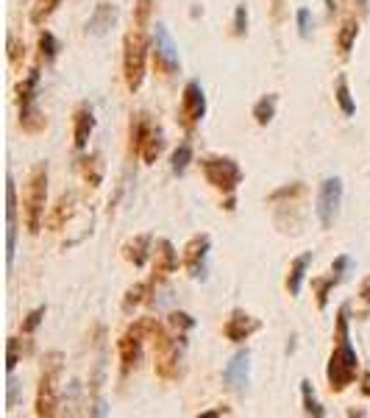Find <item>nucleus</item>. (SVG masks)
<instances>
[{
	"label": "nucleus",
	"instance_id": "obj_1",
	"mask_svg": "<svg viewBox=\"0 0 370 418\" xmlns=\"http://www.w3.org/2000/svg\"><path fill=\"white\" fill-rule=\"evenodd\" d=\"M334 352L329 357V368H326V377H329V385L331 390H345L356 371H359V357H356V348L351 346V337H348V304L340 307L337 312V332H334Z\"/></svg>",
	"mask_w": 370,
	"mask_h": 418
},
{
	"label": "nucleus",
	"instance_id": "obj_2",
	"mask_svg": "<svg viewBox=\"0 0 370 418\" xmlns=\"http://www.w3.org/2000/svg\"><path fill=\"white\" fill-rule=\"evenodd\" d=\"M45 203H48V165H37L31 170V179L25 184L23 195V215H25V229L28 235H39L45 223Z\"/></svg>",
	"mask_w": 370,
	"mask_h": 418
},
{
	"label": "nucleus",
	"instance_id": "obj_3",
	"mask_svg": "<svg viewBox=\"0 0 370 418\" xmlns=\"http://www.w3.org/2000/svg\"><path fill=\"white\" fill-rule=\"evenodd\" d=\"M145 61H147V42L139 31L125 34L123 39V76L131 92H136L145 81Z\"/></svg>",
	"mask_w": 370,
	"mask_h": 418
},
{
	"label": "nucleus",
	"instance_id": "obj_4",
	"mask_svg": "<svg viewBox=\"0 0 370 418\" xmlns=\"http://www.w3.org/2000/svg\"><path fill=\"white\" fill-rule=\"evenodd\" d=\"M201 170L206 176V181L214 190H223V192H234L243 181V170L232 157H203L201 159Z\"/></svg>",
	"mask_w": 370,
	"mask_h": 418
},
{
	"label": "nucleus",
	"instance_id": "obj_5",
	"mask_svg": "<svg viewBox=\"0 0 370 418\" xmlns=\"http://www.w3.org/2000/svg\"><path fill=\"white\" fill-rule=\"evenodd\" d=\"M342 179L340 176H329L320 181L318 187V201H315V212H318V221L323 229H331L334 221L340 218V206H342Z\"/></svg>",
	"mask_w": 370,
	"mask_h": 418
},
{
	"label": "nucleus",
	"instance_id": "obj_6",
	"mask_svg": "<svg viewBox=\"0 0 370 418\" xmlns=\"http://www.w3.org/2000/svg\"><path fill=\"white\" fill-rule=\"evenodd\" d=\"M131 139H136L134 151L142 157L145 165H154L162 157V151H165V134H162V128L145 123V120H136L131 126Z\"/></svg>",
	"mask_w": 370,
	"mask_h": 418
},
{
	"label": "nucleus",
	"instance_id": "obj_7",
	"mask_svg": "<svg viewBox=\"0 0 370 418\" xmlns=\"http://www.w3.org/2000/svg\"><path fill=\"white\" fill-rule=\"evenodd\" d=\"M34 412L37 415H56L59 412V355H53V363L42 368Z\"/></svg>",
	"mask_w": 370,
	"mask_h": 418
},
{
	"label": "nucleus",
	"instance_id": "obj_8",
	"mask_svg": "<svg viewBox=\"0 0 370 418\" xmlns=\"http://www.w3.org/2000/svg\"><path fill=\"white\" fill-rule=\"evenodd\" d=\"M154 59H156V64L165 70L167 76H173V73H178V70H181L178 45L170 37V31H167L165 23H156V28H154Z\"/></svg>",
	"mask_w": 370,
	"mask_h": 418
},
{
	"label": "nucleus",
	"instance_id": "obj_9",
	"mask_svg": "<svg viewBox=\"0 0 370 418\" xmlns=\"http://www.w3.org/2000/svg\"><path fill=\"white\" fill-rule=\"evenodd\" d=\"M145 335H147L145 321H139V324H134V326H131V329L117 340V355H120V368H123V374H128V371L139 363Z\"/></svg>",
	"mask_w": 370,
	"mask_h": 418
},
{
	"label": "nucleus",
	"instance_id": "obj_10",
	"mask_svg": "<svg viewBox=\"0 0 370 418\" xmlns=\"http://www.w3.org/2000/svg\"><path fill=\"white\" fill-rule=\"evenodd\" d=\"M209 248H212V237L209 235H195L187 246H184V268L189 270L192 279H206V257H209Z\"/></svg>",
	"mask_w": 370,
	"mask_h": 418
},
{
	"label": "nucleus",
	"instance_id": "obj_11",
	"mask_svg": "<svg viewBox=\"0 0 370 418\" xmlns=\"http://www.w3.org/2000/svg\"><path fill=\"white\" fill-rule=\"evenodd\" d=\"M223 382L234 390V393H245L248 390V382H251V352L248 348H243V352H237L226 368H223Z\"/></svg>",
	"mask_w": 370,
	"mask_h": 418
},
{
	"label": "nucleus",
	"instance_id": "obj_12",
	"mask_svg": "<svg viewBox=\"0 0 370 418\" xmlns=\"http://www.w3.org/2000/svg\"><path fill=\"white\" fill-rule=\"evenodd\" d=\"M181 117L187 126H195L206 117V92L201 81H187L184 95H181Z\"/></svg>",
	"mask_w": 370,
	"mask_h": 418
},
{
	"label": "nucleus",
	"instance_id": "obj_13",
	"mask_svg": "<svg viewBox=\"0 0 370 418\" xmlns=\"http://www.w3.org/2000/svg\"><path fill=\"white\" fill-rule=\"evenodd\" d=\"M17 251V187L14 179H6V265L12 268Z\"/></svg>",
	"mask_w": 370,
	"mask_h": 418
},
{
	"label": "nucleus",
	"instance_id": "obj_14",
	"mask_svg": "<svg viewBox=\"0 0 370 418\" xmlns=\"http://www.w3.org/2000/svg\"><path fill=\"white\" fill-rule=\"evenodd\" d=\"M262 329V321L259 318H254L251 312H245V310H232V315H229V321H226V326H223V335L229 337V340H234V343H245L254 332H259Z\"/></svg>",
	"mask_w": 370,
	"mask_h": 418
},
{
	"label": "nucleus",
	"instance_id": "obj_15",
	"mask_svg": "<svg viewBox=\"0 0 370 418\" xmlns=\"http://www.w3.org/2000/svg\"><path fill=\"white\" fill-rule=\"evenodd\" d=\"M95 131V112L90 103H81L72 115V139H76V148L84 151L90 146V134Z\"/></svg>",
	"mask_w": 370,
	"mask_h": 418
},
{
	"label": "nucleus",
	"instance_id": "obj_16",
	"mask_svg": "<svg viewBox=\"0 0 370 418\" xmlns=\"http://www.w3.org/2000/svg\"><path fill=\"white\" fill-rule=\"evenodd\" d=\"M154 254V235H136L134 240H128L123 246V257L134 265V268H145V262Z\"/></svg>",
	"mask_w": 370,
	"mask_h": 418
},
{
	"label": "nucleus",
	"instance_id": "obj_17",
	"mask_svg": "<svg viewBox=\"0 0 370 418\" xmlns=\"http://www.w3.org/2000/svg\"><path fill=\"white\" fill-rule=\"evenodd\" d=\"M117 6L114 3H98L95 6V12L90 14V20H87V34H92V37H103V34H109V28L117 23Z\"/></svg>",
	"mask_w": 370,
	"mask_h": 418
},
{
	"label": "nucleus",
	"instance_id": "obj_18",
	"mask_svg": "<svg viewBox=\"0 0 370 418\" xmlns=\"http://www.w3.org/2000/svg\"><path fill=\"white\" fill-rule=\"evenodd\" d=\"M312 259H315V254H312V251H307V254H301V257H295V259H292L289 273H287V290H289V296H298V293H301L304 279H307V270H309Z\"/></svg>",
	"mask_w": 370,
	"mask_h": 418
},
{
	"label": "nucleus",
	"instance_id": "obj_19",
	"mask_svg": "<svg viewBox=\"0 0 370 418\" xmlns=\"http://www.w3.org/2000/svg\"><path fill=\"white\" fill-rule=\"evenodd\" d=\"M154 254H156V276H170L178 268V254H176L170 240H165V237L156 240Z\"/></svg>",
	"mask_w": 370,
	"mask_h": 418
},
{
	"label": "nucleus",
	"instance_id": "obj_20",
	"mask_svg": "<svg viewBox=\"0 0 370 418\" xmlns=\"http://www.w3.org/2000/svg\"><path fill=\"white\" fill-rule=\"evenodd\" d=\"M20 126H23L28 134H37V131L45 128V115H42V109L37 106V101L20 106Z\"/></svg>",
	"mask_w": 370,
	"mask_h": 418
},
{
	"label": "nucleus",
	"instance_id": "obj_21",
	"mask_svg": "<svg viewBox=\"0 0 370 418\" xmlns=\"http://www.w3.org/2000/svg\"><path fill=\"white\" fill-rule=\"evenodd\" d=\"M72 203H76V195H72V192H64V195L59 198L56 209H53V212L45 218L50 229H61V226H64V221H70V215H72Z\"/></svg>",
	"mask_w": 370,
	"mask_h": 418
},
{
	"label": "nucleus",
	"instance_id": "obj_22",
	"mask_svg": "<svg viewBox=\"0 0 370 418\" xmlns=\"http://www.w3.org/2000/svg\"><path fill=\"white\" fill-rule=\"evenodd\" d=\"M276 106H278V95H265V98H259V101L254 103V120H256L259 126L273 123Z\"/></svg>",
	"mask_w": 370,
	"mask_h": 418
},
{
	"label": "nucleus",
	"instance_id": "obj_23",
	"mask_svg": "<svg viewBox=\"0 0 370 418\" xmlns=\"http://www.w3.org/2000/svg\"><path fill=\"white\" fill-rule=\"evenodd\" d=\"M81 173H84V179H87L90 187H98L103 181V157L101 154H90L81 162Z\"/></svg>",
	"mask_w": 370,
	"mask_h": 418
},
{
	"label": "nucleus",
	"instance_id": "obj_24",
	"mask_svg": "<svg viewBox=\"0 0 370 418\" xmlns=\"http://www.w3.org/2000/svg\"><path fill=\"white\" fill-rule=\"evenodd\" d=\"M356 37H359V23H356V20H345V23L340 26V34H337V48H340L342 56L351 53Z\"/></svg>",
	"mask_w": 370,
	"mask_h": 418
},
{
	"label": "nucleus",
	"instance_id": "obj_25",
	"mask_svg": "<svg viewBox=\"0 0 370 418\" xmlns=\"http://www.w3.org/2000/svg\"><path fill=\"white\" fill-rule=\"evenodd\" d=\"M334 98H337V103H340V109H342V115H345V117L356 115V101L351 98V90H348V79H345V76H340V79H337Z\"/></svg>",
	"mask_w": 370,
	"mask_h": 418
},
{
	"label": "nucleus",
	"instance_id": "obj_26",
	"mask_svg": "<svg viewBox=\"0 0 370 418\" xmlns=\"http://www.w3.org/2000/svg\"><path fill=\"white\" fill-rule=\"evenodd\" d=\"M301 399H304V412H307V415H315V418H323V415H326V410H323V404L318 401L315 388H312L309 379L301 382Z\"/></svg>",
	"mask_w": 370,
	"mask_h": 418
},
{
	"label": "nucleus",
	"instance_id": "obj_27",
	"mask_svg": "<svg viewBox=\"0 0 370 418\" xmlns=\"http://www.w3.org/2000/svg\"><path fill=\"white\" fill-rule=\"evenodd\" d=\"M59 6H61V0H37L34 9H31V23H34V26H42Z\"/></svg>",
	"mask_w": 370,
	"mask_h": 418
},
{
	"label": "nucleus",
	"instance_id": "obj_28",
	"mask_svg": "<svg viewBox=\"0 0 370 418\" xmlns=\"http://www.w3.org/2000/svg\"><path fill=\"white\" fill-rule=\"evenodd\" d=\"M147 296V285L145 282H136L125 290V299H123V312H134V307H139Z\"/></svg>",
	"mask_w": 370,
	"mask_h": 418
},
{
	"label": "nucleus",
	"instance_id": "obj_29",
	"mask_svg": "<svg viewBox=\"0 0 370 418\" xmlns=\"http://www.w3.org/2000/svg\"><path fill=\"white\" fill-rule=\"evenodd\" d=\"M192 162V146L189 143H181L176 151H173V162H170V168H173V173H184L187 170V165Z\"/></svg>",
	"mask_w": 370,
	"mask_h": 418
},
{
	"label": "nucleus",
	"instance_id": "obj_30",
	"mask_svg": "<svg viewBox=\"0 0 370 418\" xmlns=\"http://www.w3.org/2000/svg\"><path fill=\"white\" fill-rule=\"evenodd\" d=\"M39 53H42L45 61H53V59H56L59 42H56V37H53L50 31H42V34H39Z\"/></svg>",
	"mask_w": 370,
	"mask_h": 418
},
{
	"label": "nucleus",
	"instance_id": "obj_31",
	"mask_svg": "<svg viewBox=\"0 0 370 418\" xmlns=\"http://www.w3.org/2000/svg\"><path fill=\"white\" fill-rule=\"evenodd\" d=\"M170 326H173V332L176 335H184V332H189L192 326H195V318L189 315V312H170Z\"/></svg>",
	"mask_w": 370,
	"mask_h": 418
},
{
	"label": "nucleus",
	"instance_id": "obj_32",
	"mask_svg": "<svg viewBox=\"0 0 370 418\" xmlns=\"http://www.w3.org/2000/svg\"><path fill=\"white\" fill-rule=\"evenodd\" d=\"M312 285H315V290H318V304H320V307H326V304H329V290H331V288H337L340 282H337L334 276H329V279H315Z\"/></svg>",
	"mask_w": 370,
	"mask_h": 418
},
{
	"label": "nucleus",
	"instance_id": "obj_33",
	"mask_svg": "<svg viewBox=\"0 0 370 418\" xmlns=\"http://www.w3.org/2000/svg\"><path fill=\"white\" fill-rule=\"evenodd\" d=\"M45 312H48V307H37V310H31V312L25 315V321H23V335H34V332H37V326L42 324Z\"/></svg>",
	"mask_w": 370,
	"mask_h": 418
},
{
	"label": "nucleus",
	"instance_id": "obj_34",
	"mask_svg": "<svg viewBox=\"0 0 370 418\" xmlns=\"http://www.w3.org/2000/svg\"><path fill=\"white\" fill-rule=\"evenodd\" d=\"M353 268V259L348 257V254H342V257H337L334 262H331V276L337 279V282H342V279H345V273Z\"/></svg>",
	"mask_w": 370,
	"mask_h": 418
},
{
	"label": "nucleus",
	"instance_id": "obj_35",
	"mask_svg": "<svg viewBox=\"0 0 370 418\" xmlns=\"http://www.w3.org/2000/svg\"><path fill=\"white\" fill-rule=\"evenodd\" d=\"M234 34L237 37H245L248 34V6L240 3L237 12H234Z\"/></svg>",
	"mask_w": 370,
	"mask_h": 418
},
{
	"label": "nucleus",
	"instance_id": "obj_36",
	"mask_svg": "<svg viewBox=\"0 0 370 418\" xmlns=\"http://www.w3.org/2000/svg\"><path fill=\"white\" fill-rule=\"evenodd\" d=\"M295 20H298V34H301L304 39H309V37H312V12H309V9H298Z\"/></svg>",
	"mask_w": 370,
	"mask_h": 418
},
{
	"label": "nucleus",
	"instance_id": "obj_37",
	"mask_svg": "<svg viewBox=\"0 0 370 418\" xmlns=\"http://www.w3.org/2000/svg\"><path fill=\"white\" fill-rule=\"evenodd\" d=\"M17 360H20V340L12 337V340H9V355H6V371H9V374L14 371Z\"/></svg>",
	"mask_w": 370,
	"mask_h": 418
},
{
	"label": "nucleus",
	"instance_id": "obj_38",
	"mask_svg": "<svg viewBox=\"0 0 370 418\" xmlns=\"http://www.w3.org/2000/svg\"><path fill=\"white\" fill-rule=\"evenodd\" d=\"M20 56H25V45H20L14 37H9V61H12V64H17V61H20Z\"/></svg>",
	"mask_w": 370,
	"mask_h": 418
},
{
	"label": "nucleus",
	"instance_id": "obj_39",
	"mask_svg": "<svg viewBox=\"0 0 370 418\" xmlns=\"http://www.w3.org/2000/svg\"><path fill=\"white\" fill-rule=\"evenodd\" d=\"M359 299L370 304V276H364V279H362V285H359Z\"/></svg>",
	"mask_w": 370,
	"mask_h": 418
},
{
	"label": "nucleus",
	"instance_id": "obj_40",
	"mask_svg": "<svg viewBox=\"0 0 370 418\" xmlns=\"http://www.w3.org/2000/svg\"><path fill=\"white\" fill-rule=\"evenodd\" d=\"M359 390L370 399V371H364V374H362V379H359Z\"/></svg>",
	"mask_w": 370,
	"mask_h": 418
},
{
	"label": "nucleus",
	"instance_id": "obj_41",
	"mask_svg": "<svg viewBox=\"0 0 370 418\" xmlns=\"http://www.w3.org/2000/svg\"><path fill=\"white\" fill-rule=\"evenodd\" d=\"M139 3H142V12H145L147 9V0H139Z\"/></svg>",
	"mask_w": 370,
	"mask_h": 418
}]
</instances>
